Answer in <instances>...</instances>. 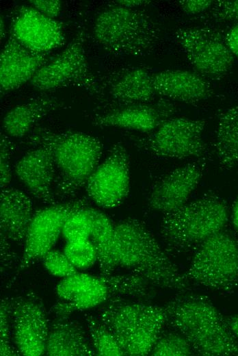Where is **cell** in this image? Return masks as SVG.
<instances>
[{"instance_id":"cell-1","label":"cell","mask_w":238,"mask_h":356,"mask_svg":"<svg viewBox=\"0 0 238 356\" xmlns=\"http://www.w3.org/2000/svg\"><path fill=\"white\" fill-rule=\"evenodd\" d=\"M114 259L117 267L130 270L153 286L183 292L189 289L184 274L138 219L128 218L115 225Z\"/></svg>"},{"instance_id":"cell-2","label":"cell","mask_w":238,"mask_h":356,"mask_svg":"<svg viewBox=\"0 0 238 356\" xmlns=\"http://www.w3.org/2000/svg\"><path fill=\"white\" fill-rule=\"evenodd\" d=\"M27 142L51 153L59 171L55 190L62 197L72 196L85 187L103 153V144L97 138L80 131L36 127Z\"/></svg>"},{"instance_id":"cell-3","label":"cell","mask_w":238,"mask_h":356,"mask_svg":"<svg viewBox=\"0 0 238 356\" xmlns=\"http://www.w3.org/2000/svg\"><path fill=\"white\" fill-rule=\"evenodd\" d=\"M168 323L183 335L194 353L205 356L238 355V341L226 318L206 297L187 295L166 306Z\"/></svg>"},{"instance_id":"cell-4","label":"cell","mask_w":238,"mask_h":356,"mask_svg":"<svg viewBox=\"0 0 238 356\" xmlns=\"http://www.w3.org/2000/svg\"><path fill=\"white\" fill-rule=\"evenodd\" d=\"M150 285L133 274L93 275L76 272L62 278L56 286L59 301L51 308L57 319L68 318L75 312L92 309L115 298H146Z\"/></svg>"},{"instance_id":"cell-5","label":"cell","mask_w":238,"mask_h":356,"mask_svg":"<svg viewBox=\"0 0 238 356\" xmlns=\"http://www.w3.org/2000/svg\"><path fill=\"white\" fill-rule=\"evenodd\" d=\"M228 206L213 192L163 214L160 235L166 251L181 254L196 250L204 240L222 231L228 220Z\"/></svg>"},{"instance_id":"cell-6","label":"cell","mask_w":238,"mask_h":356,"mask_svg":"<svg viewBox=\"0 0 238 356\" xmlns=\"http://www.w3.org/2000/svg\"><path fill=\"white\" fill-rule=\"evenodd\" d=\"M93 35L97 43L111 53L142 56L155 49L161 39V30L145 12L114 1L96 16Z\"/></svg>"},{"instance_id":"cell-7","label":"cell","mask_w":238,"mask_h":356,"mask_svg":"<svg viewBox=\"0 0 238 356\" xmlns=\"http://www.w3.org/2000/svg\"><path fill=\"white\" fill-rule=\"evenodd\" d=\"M98 317L126 355L132 356L150 354L168 323L165 306L129 302L121 297L109 301Z\"/></svg>"},{"instance_id":"cell-8","label":"cell","mask_w":238,"mask_h":356,"mask_svg":"<svg viewBox=\"0 0 238 356\" xmlns=\"http://www.w3.org/2000/svg\"><path fill=\"white\" fill-rule=\"evenodd\" d=\"M189 281L212 290L230 291L238 286V242L222 230L196 250L184 274Z\"/></svg>"},{"instance_id":"cell-9","label":"cell","mask_w":238,"mask_h":356,"mask_svg":"<svg viewBox=\"0 0 238 356\" xmlns=\"http://www.w3.org/2000/svg\"><path fill=\"white\" fill-rule=\"evenodd\" d=\"M206 121L188 118H170L150 134L134 137L139 149L166 158H200L206 152L202 133Z\"/></svg>"},{"instance_id":"cell-10","label":"cell","mask_w":238,"mask_h":356,"mask_svg":"<svg viewBox=\"0 0 238 356\" xmlns=\"http://www.w3.org/2000/svg\"><path fill=\"white\" fill-rule=\"evenodd\" d=\"M84 32L79 31L66 48L43 65L30 80L31 85L40 91L66 87H82L98 92V86L91 72L84 49Z\"/></svg>"},{"instance_id":"cell-11","label":"cell","mask_w":238,"mask_h":356,"mask_svg":"<svg viewBox=\"0 0 238 356\" xmlns=\"http://www.w3.org/2000/svg\"><path fill=\"white\" fill-rule=\"evenodd\" d=\"M174 37L190 64L202 76L220 78L231 68L233 54L216 29L200 27L178 28Z\"/></svg>"},{"instance_id":"cell-12","label":"cell","mask_w":238,"mask_h":356,"mask_svg":"<svg viewBox=\"0 0 238 356\" xmlns=\"http://www.w3.org/2000/svg\"><path fill=\"white\" fill-rule=\"evenodd\" d=\"M85 187L88 197L101 207L111 209L121 205L130 190L129 157L123 144L113 146Z\"/></svg>"},{"instance_id":"cell-13","label":"cell","mask_w":238,"mask_h":356,"mask_svg":"<svg viewBox=\"0 0 238 356\" xmlns=\"http://www.w3.org/2000/svg\"><path fill=\"white\" fill-rule=\"evenodd\" d=\"M87 205L83 199L55 203L35 212L24 242L18 271L27 268L53 249L68 216Z\"/></svg>"},{"instance_id":"cell-14","label":"cell","mask_w":238,"mask_h":356,"mask_svg":"<svg viewBox=\"0 0 238 356\" xmlns=\"http://www.w3.org/2000/svg\"><path fill=\"white\" fill-rule=\"evenodd\" d=\"M49 325L44 307L36 296L27 294L15 298L12 338L19 355L45 354Z\"/></svg>"},{"instance_id":"cell-15","label":"cell","mask_w":238,"mask_h":356,"mask_svg":"<svg viewBox=\"0 0 238 356\" xmlns=\"http://www.w3.org/2000/svg\"><path fill=\"white\" fill-rule=\"evenodd\" d=\"M10 35L27 48L49 53L64 45L62 24L36 10L32 6H20L11 23Z\"/></svg>"},{"instance_id":"cell-16","label":"cell","mask_w":238,"mask_h":356,"mask_svg":"<svg viewBox=\"0 0 238 356\" xmlns=\"http://www.w3.org/2000/svg\"><path fill=\"white\" fill-rule=\"evenodd\" d=\"M206 167L204 160L175 168L158 180L148 197V206L163 214L185 205L198 185Z\"/></svg>"},{"instance_id":"cell-17","label":"cell","mask_w":238,"mask_h":356,"mask_svg":"<svg viewBox=\"0 0 238 356\" xmlns=\"http://www.w3.org/2000/svg\"><path fill=\"white\" fill-rule=\"evenodd\" d=\"M32 51L10 35L0 53V91L4 95L33 78L51 58Z\"/></svg>"},{"instance_id":"cell-18","label":"cell","mask_w":238,"mask_h":356,"mask_svg":"<svg viewBox=\"0 0 238 356\" xmlns=\"http://www.w3.org/2000/svg\"><path fill=\"white\" fill-rule=\"evenodd\" d=\"M175 112L174 105L161 101L155 103H134L95 116L92 125L96 127H113L150 132L170 118Z\"/></svg>"},{"instance_id":"cell-19","label":"cell","mask_w":238,"mask_h":356,"mask_svg":"<svg viewBox=\"0 0 238 356\" xmlns=\"http://www.w3.org/2000/svg\"><path fill=\"white\" fill-rule=\"evenodd\" d=\"M14 171L26 188L44 203H57L53 192L56 167L51 153L36 147L23 155L15 164Z\"/></svg>"},{"instance_id":"cell-20","label":"cell","mask_w":238,"mask_h":356,"mask_svg":"<svg viewBox=\"0 0 238 356\" xmlns=\"http://www.w3.org/2000/svg\"><path fill=\"white\" fill-rule=\"evenodd\" d=\"M156 94L186 103H197L212 97L210 84L200 75L183 70H166L152 73Z\"/></svg>"},{"instance_id":"cell-21","label":"cell","mask_w":238,"mask_h":356,"mask_svg":"<svg viewBox=\"0 0 238 356\" xmlns=\"http://www.w3.org/2000/svg\"><path fill=\"white\" fill-rule=\"evenodd\" d=\"M34 213L33 202L25 192L14 188L1 189V233L11 242L24 244Z\"/></svg>"},{"instance_id":"cell-22","label":"cell","mask_w":238,"mask_h":356,"mask_svg":"<svg viewBox=\"0 0 238 356\" xmlns=\"http://www.w3.org/2000/svg\"><path fill=\"white\" fill-rule=\"evenodd\" d=\"M45 354L49 356L96 355L89 333L68 318L57 319L49 325Z\"/></svg>"},{"instance_id":"cell-23","label":"cell","mask_w":238,"mask_h":356,"mask_svg":"<svg viewBox=\"0 0 238 356\" xmlns=\"http://www.w3.org/2000/svg\"><path fill=\"white\" fill-rule=\"evenodd\" d=\"M64 106V103L51 96H40L18 104L3 116L2 127L9 136L20 138L29 134L42 118Z\"/></svg>"},{"instance_id":"cell-24","label":"cell","mask_w":238,"mask_h":356,"mask_svg":"<svg viewBox=\"0 0 238 356\" xmlns=\"http://www.w3.org/2000/svg\"><path fill=\"white\" fill-rule=\"evenodd\" d=\"M152 73L144 68L120 71L109 80L108 92L124 105L149 103L156 94Z\"/></svg>"},{"instance_id":"cell-25","label":"cell","mask_w":238,"mask_h":356,"mask_svg":"<svg viewBox=\"0 0 238 356\" xmlns=\"http://www.w3.org/2000/svg\"><path fill=\"white\" fill-rule=\"evenodd\" d=\"M213 149L222 167L230 169L238 166V106L219 114Z\"/></svg>"},{"instance_id":"cell-26","label":"cell","mask_w":238,"mask_h":356,"mask_svg":"<svg viewBox=\"0 0 238 356\" xmlns=\"http://www.w3.org/2000/svg\"><path fill=\"white\" fill-rule=\"evenodd\" d=\"M92 218L90 240L97 253L101 274L111 275L117 268L114 259V228L109 218L99 210L87 207Z\"/></svg>"},{"instance_id":"cell-27","label":"cell","mask_w":238,"mask_h":356,"mask_svg":"<svg viewBox=\"0 0 238 356\" xmlns=\"http://www.w3.org/2000/svg\"><path fill=\"white\" fill-rule=\"evenodd\" d=\"M87 331L96 355H126L118 340L98 316H85Z\"/></svg>"},{"instance_id":"cell-28","label":"cell","mask_w":238,"mask_h":356,"mask_svg":"<svg viewBox=\"0 0 238 356\" xmlns=\"http://www.w3.org/2000/svg\"><path fill=\"white\" fill-rule=\"evenodd\" d=\"M87 207L76 210L65 221L62 235L67 242L90 239L92 218Z\"/></svg>"},{"instance_id":"cell-29","label":"cell","mask_w":238,"mask_h":356,"mask_svg":"<svg viewBox=\"0 0 238 356\" xmlns=\"http://www.w3.org/2000/svg\"><path fill=\"white\" fill-rule=\"evenodd\" d=\"M194 353L192 346L183 335L168 333L161 334L150 354L157 356H187Z\"/></svg>"},{"instance_id":"cell-30","label":"cell","mask_w":238,"mask_h":356,"mask_svg":"<svg viewBox=\"0 0 238 356\" xmlns=\"http://www.w3.org/2000/svg\"><path fill=\"white\" fill-rule=\"evenodd\" d=\"M64 253L78 270L91 267L97 262V253L90 239L67 242Z\"/></svg>"},{"instance_id":"cell-31","label":"cell","mask_w":238,"mask_h":356,"mask_svg":"<svg viewBox=\"0 0 238 356\" xmlns=\"http://www.w3.org/2000/svg\"><path fill=\"white\" fill-rule=\"evenodd\" d=\"M15 298H3L1 301V342L0 355H19L12 338V312Z\"/></svg>"},{"instance_id":"cell-32","label":"cell","mask_w":238,"mask_h":356,"mask_svg":"<svg viewBox=\"0 0 238 356\" xmlns=\"http://www.w3.org/2000/svg\"><path fill=\"white\" fill-rule=\"evenodd\" d=\"M42 259L45 269L53 276L65 278L78 272L65 254L59 251L52 249Z\"/></svg>"},{"instance_id":"cell-33","label":"cell","mask_w":238,"mask_h":356,"mask_svg":"<svg viewBox=\"0 0 238 356\" xmlns=\"http://www.w3.org/2000/svg\"><path fill=\"white\" fill-rule=\"evenodd\" d=\"M0 142V179L1 188L3 189L8 187L12 179L10 163L14 144L6 134H1Z\"/></svg>"},{"instance_id":"cell-34","label":"cell","mask_w":238,"mask_h":356,"mask_svg":"<svg viewBox=\"0 0 238 356\" xmlns=\"http://www.w3.org/2000/svg\"><path fill=\"white\" fill-rule=\"evenodd\" d=\"M212 15L218 21L238 20V0L216 1Z\"/></svg>"},{"instance_id":"cell-35","label":"cell","mask_w":238,"mask_h":356,"mask_svg":"<svg viewBox=\"0 0 238 356\" xmlns=\"http://www.w3.org/2000/svg\"><path fill=\"white\" fill-rule=\"evenodd\" d=\"M32 7L41 14L55 19L60 13L62 3L60 0H31Z\"/></svg>"},{"instance_id":"cell-36","label":"cell","mask_w":238,"mask_h":356,"mask_svg":"<svg viewBox=\"0 0 238 356\" xmlns=\"http://www.w3.org/2000/svg\"><path fill=\"white\" fill-rule=\"evenodd\" d=\"M178 4L185 13L188 14H197L210 8L213 4V1L182 0L178 1Z\"/></svg>"},{"instance_id":"cell-37","label":"cell","mask_w":238,"mask_h":356,"mask_svg":"<svg viewBox=\"0 0 238 356\" xmlns=\"http://www.w3.org/2000/svg\"><path fill=\"white\" fill-rule=\"evenodd\" d=\"M10 240L1 233V265L3 269L8 268L14 261L16 254L10 244Z\"/></svg>"},{"instance_id":"cell-38","label":"cell","mask_w":238,"mask_h":356,"mask_svg":"<svg viewBox=\"0 0 238 356\" xmlns=\"http://www.w3.org/2000/svg\"><path fill=\"white\" fill-rule=\"evenodd\" d=\"M225 42L231 53L238 58V23L228 32Z\"/></svg>"},{"instance_id":"cell-39","label":"cell","mask_w":238,"mask_h":356,"mask_svg":"<svg viewBox=\"0 0 238 356\" xmlns=\"http://www.w3.org/2000/svg\"><path fill=\"white\" fill-rule=\"evenodd\" d=\"M116 3L122 6L130 8H134L135 7H137L142 5L148 4L150 3V1L146 0H121V1H114Z\"/></svg>"},{"instance_id":"cell-40","label":"cell","mask_w":238,"mask_h":356,"mask_svg":"<svg viewBox=\"0 0 238 356\" xmlns=\"http://www.w3.org/2000/svg\"><path fill=\"white\" fill-rule=\"evenodd\" d=\"M226 322L234 336L238 341V314L226 318Z\"/></svg>"},{"instance_id":"cell-41","label":"cell","mask_w":238,"mask_h":356,"mask_svg":"<svg viewBox=\"0 0 238 356\" xmlns=\"http://www.w3.org/2000/svg\"><path fill=\"white\" fill-rule=\"evenodd\" d=\"M231 219L234 229L238 236V197L235 200L232 208Z\"/></svg>"},{"instance_id":"cell-42","label":"cell","mask_w":238,"mask_h":356,"mask_svg":"<svg viewBox=\"0 0 238 356\" xmlns=\"http://www.w3.org/2000/svg\"><path fill=\"white\" fill-rule=\"evenodd\" d=\"M1 40L4 38L5 34V24H4V20L2 18V16H1Z\"/></svg>"}]
</instances>
